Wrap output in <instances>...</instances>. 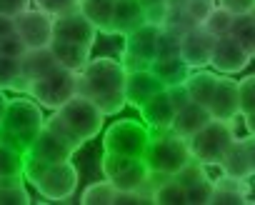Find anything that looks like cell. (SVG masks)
<instances>
[{"label": "cell", "mask_w": 255, "mask_h": 205, "mask_svg": "<svg viewBox=\"0 0 255 205\" xmlns=\"http://www.w3.org/2000/svg\"><path fill=\"white\" fill-rule=\"evenodd\" d=\"M53 38L55 40L78 43V45H85V48L93 50L95 38H98V30H95V25L80 10H75V13L53 18Z\"/></svg>", "instance_id": "15"}, {"label": "cell", "mask_w": 255, "mask_h": 205, "mask_svg": "<svg viewBox=\"0 0 255 205\" xmlns=\"http://www.w3.org/2000/svg\"><path fill=\"white\" fill-rule=\"evenodd\" d=\"M150 198L158 205H185V188L175 178H163L155 183Z\"/></svg>", "instance_id": "28"}, {"label": "cell", "mask_w": 255, "mask_h": 205, "mask_svg": "<svg viewBox=\"0 0 255 205\" xmlns=\"http://www.w3.org/2000/svg\"><path fill=\"white\" fill-rule=\"evenodd\" d=\"M213 45H215V38L203 25H195L188 33L180 35V50H178V55H180V60L190 70H200V68H208L210 65Z\"/></svg>", "instance_id": "13"}, {"label": "cell", "mask_w": 255, "mask_h": 205, "mask_svg": "<svg viewBox=\"0 0 255 205\" xmlns=\"http://www.w3.org/2000/svg\"><path fill=\"white\" fill-rule=\"evenodd\" d=\"M218 5L233 15H245L255 8V0H218Z\"/></svg>", "instance_id": "43"}, {"label": "cell", "mask_w": 255, "mask_h": 205, "mask_svg": "<svg viewBox=\"0 0 255 205\" xmlns=\"http://www.w3.org/2000/svg\"><path fill=\"white\" fill-rule=\"evenodd\" d=\"M235 120H208L195 135L188 138V150L190 158L203 163L205 168L218 165L223 160V155L228 153V148L235 140Z\"/></svg>", "instance_id": "4"}, {"label": "cell", "mask_w": 255, "mask_h": 205, "mask_svg": "<svg viewBox=\"0 0 255 205\" xmlns=\"http://www.w3.org/2000/svg\"><path fill=\"white\" fill-rule=\"evenodd\" d=\"M93 25L98 33L110 35V23H113V10H115V0H80L78 8Z\"/></svg>", "instance_id": "27"}, {"label": "cell", "mask_w": 255, "mask_h": 205, "mask_svg": "<svg viewBox=\"0 0 255 205\" xmlns=\"http://www.w3.org/2000/svg\"><path fill=\"white\" fill-rule=\"evenodd\" d=\"M143 160L153 175L173 178L190 160L188 140L175 135L173 130H150V140L143 153Z\"/></svg>", "instance_id": "3"}, {"label": "cell", "mask_w": 255, "mask_h": 205, "mask_svg": "<svg viewBox=\"0 0 255 205\" xmlns=\"http://www.w3.org/2000/svg\"><path fill=\"white\" fill-rule=\"evenodd\" d=\"M178 50H180V35L173 33V30H168V28H160L155 58H175Z\"/></svg>", "instance_id": "39"}, {"label": "cell", "mask_w": 255, "mask_h": 205, "mask_svg": "<svg viewBox=\"0 0 255 205\" xmlns=\"http://www.w3.org/2000/svg\"><path fill=\"white\" fill-rule=\"evenodd\" d=\"M73 153H75V150H73L63 138H58L53 130H48L45 125H43V130L38 133V138L33 140V145L25 150V155L38 158V160H43V163H48V165H53V163H63V160H70Z\"/></svg>", "instance_id": "18"}, {"label": "cell", "mask_w": 255, "mask_h": 205, "mask_svg": "<svg viewBox=\"0 0 255 205\" xmlns=\"http://www.w3.org/2000/svg\"><path fill=\"white\" fill-rule=\"evenodd\" d=\"M78 168L70 163V160H63V163H53L45 168V173L33 183V188L40 193L43 200H53V203H63V200H70L73 193L78 190Z\"/></svg>", "instance_id": "10"}, {"label": "cell", "mask_w": 255, "mask_h": 205, "mask_svg": "<svg viewBox=\"0 0 255 205\" xmlns=\"http://www.w3.org/2000/svg\"><path fill=\"white\" fill-rule=\"evenodd\" d=\"M115 193H118V188H115V185L105 178V180L90 183V185L83 190L80 203H83V205H113Z\"/></svg>", "instance_id": "29"}, {"label": "cell", "mask_w": 255, "mask_h": 205, "mask_svg": "<svg viewBox=\"0 0 255 205\" xmlns=\"http://www.w3.org/2000/svg\"><path fill=\"white\" fill-rule=\"evenodd\" d=\"M18 60H20V75L28 83L38 80V78H43V75H48V73H53L58 68L50 48H28Z\"/></svg>", "instance_id": "23"}, {"label": "cell", "mask_w": 255, "mask_h": 205, "mask_svg": "<svg viewBox=\"0 0 255 205\" xmlns=\"http://www.w3.org/2000/svg\"><path fill=\"white\" fill-rule=\"evenodd\" d=\"M5 105H8V98H5V90H0V120H3V113H5Z\"/></svg>", "instance_id": "48"}, {"label": "cell", "mask_w": 255, "mask_h": 205, "mask_svg": "<svg viewBox=\"0 0 255 205\" xmlns=\"http://www.w3.org/2000/svg\"><path fill=\"white\" fill-rule=\"evenodd\" d=\"M145 23V5L140 0H115L110 35H128Z\"/></svg>", "instance_id": "20"}, {"label": "cell", "mask_w": 255, "mask_h": 205, "mask_svg": "<svg viewBox=\"0 0 255 205\" xmlns=\"http://www.w3.org/2000/svg\"><path fill=\"white\" fill-rule=\"evenodd\" d=\"M28 8H33V0H0V15L8 18H18Z\"/></svg>", "instance_id": "42"}, {"label": "cell", "mask_w": 255, "mask_h": 205, "mask_svg": "<svg viewBox=\"0 0 255 205\" xmlns=\"http://www.w3.org/2000/svg\"><path fill=\"white\" fill-rule=\"evenodd\" d=\"M75 80L78 75L68 68H55L53 73L38 78V80H30L28 83V95L38 102L40 108H48V110H58L60 105L75 95Z\"/></svg>", "instance_id": "7"}, {"label": "cell", "mask_w": 255, "mask_h": 205, "mask_svg": "<svg viewBox=\"0 0 255 205\" xmlns=\"http://www.w3.org/2000/svg\"><path fill=\"white\" fill-rule=\"evenodd\" d=\"M208 113L213 120H235L240 115V100H238V80L230 75H218V85L208 102Z\"/></svg>", "instance_id": "16"}, {"label": "cell", "mask_w": 255, "mask_h": 205, "mask_svg": "<svg viewBox=\"0 0 255 205\" xmlns=\"http://www.w3.org/2000/svg\"><path fill=\"white\" fill-rule=\"evenodd\" d=\"M165 90H168V95H170V100H173V105H175V113H178L183 105H188V102H190L188 90H185L183 83H180V85H170V88H165Z\"/></svg>", "instance_id": "45"}, {"label": "cell", "mask_w": 255, "mask_h": 205, "mask_svg": "<svg viewBox=\"0 0 255 205\" xmlns=\"http://www.w3.org/2000/svg\"><path fill=\"white\" fill-rule=\"evenodd\" d=\"M253 178H255V175H253Z\"/></svg>", "instance_id": "53"}, {"label": "cell", "mask_w": 255, "mask_h": 205, "mask_svg": "<svg viewBox=\"0 0 255 205\" xmlns=\"http://www.w3.org/2000/svg\"><path fill=\"white\" fill-rule=\"evenodd\" d=\"M135 203H150L140 190H118L113 205H135Z\"/></svg>", "instance_id": "44"}, {"label": "cell", "mask_w": 255, "mask_h": 205, "mask_svg": "<svg viewBox=\"0 0 255 205\" xmlns=\"http://www.w3.org/2000/svg\"><path fill=\"white\" fill-rule=\"evenodd\" d=\"M33 5L43 13H48L50 18H58V15H68V13H75L80 8V0H33Z\"/></svg>", "instance_id": "36"}, {"label": "cell", "mask_w": 255, "mask_h": 205, "mask_svg": "<svg viewBox=\"0 0 255 205\" xmlns=\"http://www.w3.org/2000/svg\"><path fill=\"white\" fill-rule=\"evenodd\" d=\"M48 48H50L55 63H58L60 68L73 70V73H78V70L90 60V48L78 45V43H68V40H55V38H53V43H50Z\"/></svg>", "instance_id": "24"}, {"label": "cell", "mask_w": 255, "mask_h": 205, "mask_svg": "<svg viewBox=\"0 0 255 205\" xmlns=\"http://www.w3.org/2000/svg\"><path fill=\"white\" fill-rule=\"evenodd\" d=\"M165 85L155 78V73L148 70H128L125 75V105L140 108L148 98H153L155 93H160Z\"/></svg>", "instance_id": "17"}, {"label": "cell", "mask_w": 255, "mask_h": 205, "mask_svg": "<svg viewBox=\"0 0 255 205\" xmlns=\"http://www.w3.org/2000/svg\"><path fill=\"white\" fill-rule=\"evenodd\" d=\"M210 195H213V180L208 175L185 185V205H210Z\"/></svg>", "instance_id": "34"}, {"label": "cell", "mask_w": 255, "mask_h": 205, "mask_svg": "<svg viewBox=\"0 0 255 205\" xmlns=\"http://www.w3.org/2000/svg\"><path fill=\"white\" fill-rule=\"evenodd\" d=\"M20 80V60L0 55V90H13Z\"/></svg>", "instance_id": "35"}, {"label": "cell", "mask_w": 255, "mask_h": 205, "mask_svg": "<svg viewBox=\"0 0 255 205\" xmlns=\"http://www.w3.org/2000/svg\"><path fill=\"white\" fill-rule=\"evenodd\" d=\"M188 0H165V8H183Z\"/></svg>", "instance_id": "49"}, {"label": "cell", "mask_w": 255, "mask_h": 205, "mask_svg": "<svg viewBox=\"0 0 255 205\" xmlns=\"http://www.w3.org/2000/svg\"><path fill=\"white\" fill-rule=\"evenodd\" d=\"M248 193H250V183L248 180L223 173L218 180H213L210 205H243V203H250Z\"/></svg>", "instance_id": "21"}, {"label": "cell", "mask_w": 255, "mask_h": 205, "mask_svg": "<svg viewBox=\"0 0 255 205\" xmlns=\"http://www.w3.org/2000/svg\"><path fill=\"white\" fill-rule=\"evenodd\" d=\"M230 38H235L248 53H253L255 50V18L250 13L235 15L233 18V28H230Z\"/></svg>", "instance_id": "31"}, {"label": "cell", "mask_w": 255, "mask_h": 205, "mask_svg": "<svg viewBox=\"0 0 255 205\" xmlns=\"http://www.w3.org/2000/svg\"><path fill=\"white\" fill-rule=\"evenodd\" d=\"M45 125L43 108L30 98H13L8 100L3 120H0V143H5L8 148L25 153L38 133Z\"/></svg>", "instance_id": "2"}, {"label": "cell", "mask_w": 255, "mask_h": 205, "mask_svg": "<svg viewBox=\"0 0 255 205\" xmlns=\"http://www.w3.org/2000/svg\"><path fill=\"white\" fill-rule=\"evenodd\" d=\"M10 178H23V153L0 143V183Z\"/></svg>", "instance_id": "32"}, {"label": "cell", "mask_w": 255, "mask_h": 205, "mask_svg": "<svg viewBox=\"0 0 255 205\" xmlns=\"http://www.w3.org/2000/svg\"><path fill=\"white\" fill-rule=\"evenodd\" d=\"M243 118H245V130H248V135H255V110L245 113Z\"/></svg>", "instance_id": "47"}, {"label": "cell", "mask_w": 255, "mask_h": 205, "mask_svg": "<svg viewBox=\"0 0 255 205\" xmlns=\"http://www.w3.org/2000/svg\"><path fill=\"white\" fill-rule=\"evenodd\" d=\"M215 5H218L215 0H188V3L183 5V13L188 15V20L193 25H203V20L210 15V10Z\"/></svg>", "instance_id": "37"}, {"label": "cell", "mask_w": 255, "mask_h": 205, "mask_svg": "<svg viewBox=\"0 0 255 205\" xmlns=\"http://www.w3.org/2000/svg\"><path fill=\"white\" fill-rule=\"evenodd\" d=\"M210 120V113H208V108L205 105H198V102H188V105H183L178 113H175V118H173V125H170V130L175 133V135H180V138H190V135H195L205 123Z\"/></svg>", "instance_id": "22"}, {"label": "cell", "mask_w": 255, "mask_h": 205, "mask_svg": "<svg viewBox=\"0 0 255 205\" xmlns=\"http://www.w3.org/2000/svg\"><path fill=\"white\" fill-rule=\"evenodd\" d=\"M250 15H253V18H255V8H253V10H250Z\"/></svg>", "instance_id": "51"}, {"label": "cell", "mask_w": 255, "mask_h": 205, "mask_svg": "<svg viewBox=\"0 0 255 205\" xmlns=\"http://www.w3.org/2000/svg\"><path fill=\"white\" fill-rule=\"evenodd\" d=\"M218 168L225 175L250 180L255 175V135L235 138L233 145L228 148V153L223 155V160L218 163Z\"/></svg>", "instance_id": "14"}, {"label": "cell", "mask_w": 255, "mask_h": 205, "mask_svg": "<svg viewBox=\"0 0 255 205\" xmlns=\"http://www.w3.org/2000/svg\"><path fill=\"white\" fill-rule=\"evenodd\" d=\"M58 118L70 128V133L85 145L88 140H93L98 133H103V123H105V115L100 113V108L95 102H90L88 98L83 95H73L65 105H60L58 110Z\"/></svg>", "instance_id": "6"}, {"label": "cell", "mask_w": 255, "mask_h": 205, "mask_svg": "<svg viewBox=\"0 0 255 205\" xmlns=\"http://www.w3.org/2000/svg\"><path fill=\"white\" fill-rule=\"evenodd\" d=\"M15 35L25 48H48L53 43V18L38 8H28L15 18Z\"/></svg>", "instance_id": "11"}, {"label": "cell", "mask_w": 255, "mask_h": 205, "mask_svg": "<svg viewBox=\"0 0 255 205\" xmlns=\"http://www.w3.org/2000/svg\"><path fill=\"white\" fill-rule=\"evenodd\" d=\"M253 60H255V50H253Z\"/></svg>", "instance_id": "52"}, {"label": "cell", "mask_w": 255, "mask_h": 205, "mask_svg": "<svg viewBox=\"0 0 255 205\" xmlns=\"http://www.w3.org/2000/svg\"><path fill=\"white\" fill-rule=\"evenodd\" d=\"M158 35H160V25H155V23H143L133 33L123 35L125 38L123 55H120L123 68L125 70H148L158 53Z\"/></svg>", "instance_id": "9"}, {"label": "cell", "mask_w": 255, "mask_h": 205, "mask_svg": "<svg viewBox=\"0 0 255 205\" xmlns=\"http://www.w3.org/2000/svg\"><path fill=\"white\" fill-rule=\"evenodd\" d=\"M45 128H48V130H53L58 138H63V140H65V143H68L73 150H80V148H83V143H80V140L70 133V128H68V125H65L60 118H58V113H53L50 118H45Z\"/></svg>", "instance_id": "40"}, {"label": "cell", "mask_w": 255, "mask_h": 205, "mask_svg": "<svg viewBox=\"0 0 255 205\" xmlns=\"http://www.w3.org/2000/svg\"><path fill=\"white\" fill-rule=\"evenodd\" d=\"M75 95L88 98L100 108L103 115H118L125 108V75L120 60L115 58H93L78 73Z\"/></svg>", "instance_id": "1"}, {"label": "cell", "mask_w": 255, "mask_h": 205, "mask_svg": "<svg viewBox=\"0 0 255 205\" xmlns=\"http://www.w3.org/2000/svg\"><path fill=\"white\" fill-rule=\"evenodd\" d=\"M238 100H240V115L255 110V75H245L238 80Z\"/></svg>", "instance_id": "38"}, {"label": "cell", "mask_w": 255, "mask_h": 205, "mask_svg": "<svg viewBox=\"0 0 255 205\" xmlns=\"http://www.w3.org/2000/svg\"><path fill=\"white\" fill-rule=\"evenodd\" d=\"M150 70L155 73V78H158L165 88L180 85V83H185V78L190 75V68L180 60V55H175V58H155V60L150 63Z\"/></svg>", "instance_id": "26"}, {"label": "cell", "mask_w": 255, "mask_h": 205, "mask_svg": "<svg viewBox=\"0 0 255 205\" xmlns=\"http://www.w3.org/2000/svg\"><path fill=\"white\" fill-rule=\"evenodd\" d=\"M140 3H143L145 8H150V5H160V3H165V0H140Z\"/></svg>", "instance_id": "50"}, {"label": "cell", "mask_w": 255, "mask_h": 205, "mask_svg": "<svg viewBox=\"0 0 255 205\" xmlns=\"http://www.w3.org/2000/svg\"><path fill=\"white\" fill-rule=\"evenodd\" d=\"M0 205H30V193L23 178H10L0 183Z\"/></svg>", "instance_id": "30"}, {"label": "cell", "mask_w": 255, "mask_h": 205, "mask_svg": "<svg viewBox=\"0 0 255 205\" xmlns=\"http://www.w3.org/2000/svg\"><path fill=\"white\" fill-rule=\"evenodd\" d=\"M253 60V53H248L235 38L225 35V38H215L213 45V55H210V68L218 75H235L243 73Z\"/></svg>", "instance_id": "12"}, {"label": "cell", "mask_w": 255, "mask_h": 205, "mask_svg": "<svg viewBox=\"0 0 255 205\" xmlns=\"http://www.w3.org/2000/svg\"><path fill=\"white\" fill-rule=\"evenodd\" d=\"M233 13H228L225 8H220V5H215L213 10H210V15L203 20V28L213 35V38H225V35H230V28H233Z\"/></svg>", "instance_id": "33"}, {"label": "cell", "mask_w": 255, "mask_h": 205, "mask_svg": "<svg viewBox=\"0 0 255 205\" xmlns=\"http://www.w3.org/2000/svg\"><path fill=\"white\" fill-rule=\"evenodd\" d=\"M100 168L105 178L118 188V190H140L150 200V170L143 158H130V155H115V153H103ZM153 203V200H150Z\"/></svg>", "instance_id": "5"}, {"label": "cell", "mask_w": 255, "mask_h": 205, "mask_svg": "<svg viewBox=\"0 0 255 205\" xmlns=\"http://www.w3.org/2000/svg\"><path fill=\"white\" fill-rule=\"evenodd\" d=\"M138 110H140V115H143V120L150 130H170L173 118H175V105H173V100H170L165 88L160 93H155L153 98H148Z\"/></svg>", "instance_id": "19"}, {"label": "cell", "mask_w": 255, "mask_h": 205, "mask_svg": "<svg viewBox=\"0 0 255 205\" xmlns=\"http://www.w3.org/2000/svg\"><path fill=\"white\" fill-rule=\"evenodd\" d=\"M15 33V18H8V15H0V38H5Z\"/></svg>", "instance_id": "46"}, {"label": "cell", "mask_w": 255, "mask_h": 205, "mask_svg": "<svg viewBox=\"0 0 255 205\" xmlns=\"http://www.w3.org/2000/svg\"><path fill=\"white\" fill-rule=\"evenodd\" d=\"M185 90H188V98L198 105H205L213 98V90L218 85V73H210L208 68H200V70H190V75L185 78Z\"/></svg>", "instance_id": "25"}, {"label": "cell", "mask_w": 255, "mask_h": 205, "mask_svg": "<svg viewBox=\"0 0 255 205\" xmlns=\"http://www.w3.org/2000/svg\"><path fill=\"white\" fill-rule=\"evenodd\" d=\"M25 50H28V48L23 45V40H20L15 33H10V35H5V38H0V55H8V58H20Z\"/></svg>", "instance_id": "41"}, {"label": "cell", "mask_w": 255, "mask_h": 205, "mask_svg": "<svg viewBox=\"0 0 255 205\" xmlns=\"http://www.w3.org/2000/svg\"><path fill=\"white\" fill-rule=\"evenodd\" d=\"M150 140V128L138 123V120H118L113 123L105 135H103V153H115V155H130V158H143L145 148Z\"/></svg>", "instance_id": "8"}]
</instances>
